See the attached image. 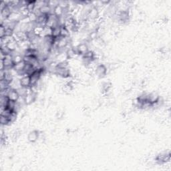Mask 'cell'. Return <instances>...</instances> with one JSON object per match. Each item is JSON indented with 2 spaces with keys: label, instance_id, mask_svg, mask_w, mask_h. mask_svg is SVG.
<instances>
[{
  "label": "cell",
  "instance_id": "cell-5",
  "mask_svg": "<svg viewBox=\"0 0 171 171\" xmlns=\"http://www.w3.org/2000/svg\"><path fill=\"white\" fill-rule=\"evenodd\" d=\"M39 135V131H37V130H33V131L30 132L28 135L29 141L31 142H35L38 139Z\"/></svg>",
  "mask_w": 171,
  "mask_h": 171
},
{
  "label": "cell",
  "instance_id": "cell-1",
  "mask_svg": "<svg viewBox=\"0 0 171 171\" xmlns=\"http://www.w3.org/2000/svg\"><path fill=\"white\" fill-rule=\"evenodd\" d=\"M6 96L8 97V98H9L10 100H12V101H14V102H18V100L20 99V96L18 93V90L12 88L11 87L9 89H8Z\"/></svg>",
  "mask_w": 171,
  "mask_h": 171
},
{
  "label": "cell",
  "instance_id": "cell-3",
  "mask_svg": "<svg viewBox=\"0 0 171 171\" xmlns=\"http://www.w3.org/2000/svg\"><path fill=\"white\" fill-rule=\"evenodd\" d=\"M107 69L104 65L100 64L99 66H98L96 70V74H97L99 78H103L105 76V75L106 74Z\"/></svg>",
  "mask_w": 171,
  "mask_h": 171
},
{
  "label": "cell",
  "instance_id": "cell-2",
  "mask_svg": "<svg viewBox=\"0 0 171 171\" xmlns=\"http://www.w3.org/2000/svg\"><path fill=\"white\" fill-rule=\"evenodd\" d=\"M20 84L21 87L26 88H30L31 87V81L30 76L28 75H25L21 76V78L20 80Z\"/></svg>",
  "mask_w": 171,
  "mask_h": 171
},
{
  "label": "cell",
  "instance_id": "cell-4",
  "mask_svg": "<svg viewBox=\"0 0 171 171\" xmlns=\"http://www.w3.org/2000/svg\"><path fill=\"white\" fill-rule=\"evenodd\" d=\"M156 161L159 162L160 164H163L169 161L170 160V154H160L156 157Z\"/></svg>",
  "mask_w": 171,
  "mask_h": 171
},
{
  "label": "cell",
  "instance_id": "cell-6",
  "mask_svg": "<svg viewBox=\"0 0 171 171\" xmlns=\"http://www.w3.org/2000/svg\"><path fill=\"white\" fill-rule=\"evenodd\" d=\"M98 15V11L96 7H92V9L89 11L88 16L92 19H96Z\"/></svg>",
  "mask_w": 171,
  "mask_h": 171
}]
</instances>
